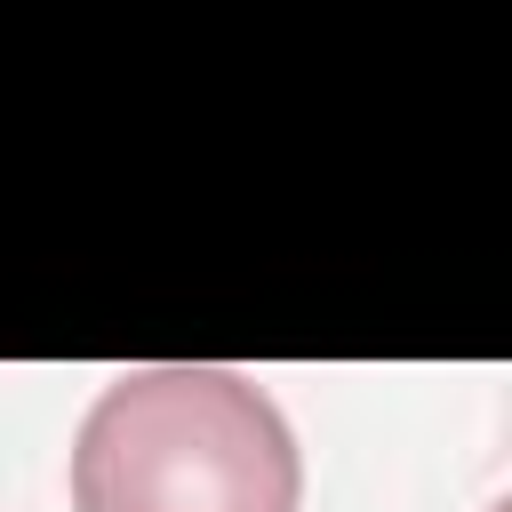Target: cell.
<instances>
[{
	"label": "cell",
	"mask_w": 512,
	"mask_h": 512,
	"mask_svg": "<svg viewBox=\"0 0 512 512\" xmlns=\"http://www.w3.org/2000/svg\"><path fill=\"white\" fill-rule=\"evenodd\" d=\"M296 496V432L240 368H128L72 440V512H296Z\"/></svg>",
	"instance_id": "6da1fadb"
}]
</instances>
